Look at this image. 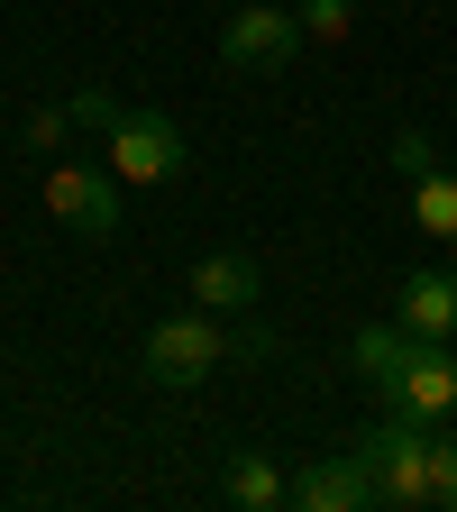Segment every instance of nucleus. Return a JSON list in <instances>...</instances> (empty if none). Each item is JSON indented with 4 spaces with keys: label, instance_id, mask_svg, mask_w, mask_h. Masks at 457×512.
I'll use <instances>...</instances> for the list:
<instances>
[{
    "label": "nucleus",
    "instance_id": "obj_1",
    "mask_svg": "<svg viewBox=\"0 0 457 512\" xmlns=\"http://www.w3.org/2000/svg\"><path fill=\"white\" fill-rule=\"evenodd\" d=\"M357 448V467H366V485H375V503L384 512H430L439 494H430V421H412V412H384L375 430H357L348 439Z\"/></svg>",
    "mask_w": 457,
    "mask_h": 512
},
{
    "label": "nucleus",
    "instance_id": "obj_2",
    "mask_svg": "<svg viewBox=\"0 0 457 512\" xmlns=\"http://www.w3.org/2000/svg\"><path fill=\"white\" fill-rule=\"evenodd\" d=\"M220 366H229V330H220V311H202V302H192V311H165L156 330H147V375L174 384V394H183V384H202V375H220Z\"/></svg>",
    "mask_w": 457,
    "mask_h": 512
},
{
    "label": "nucleus",
    "instance_id": "obj_3",
    "mask_svg": "<svg viewBox=\"0 0 457 512\" xmlns=\"http://www.w3.org/2000/svg\"><path fill=\"white\" fill-rule=\"evenodd\" d=\"M101 165H110L119 183H174L192 156H183V128H174L165 110H119V128L101 138Z\"/></svg>",
    "mask_w": 457,
    "mask_h": 512
},
{
    "label": "nucleus",
    "instance_id": "obj_4",
    "mask_svg": "<svg viewBox=\"0 0 457 512\" xmlns=\"http://www.w3.org/2000/svg\"><path fill=\"white\" fill-rule=\"evenodd\" d=\"M302 55V19L293 10H266V0H238L220 19V64L229 74H284Z\"/></svg>",
    "mask_w": 457,
    "mask_h": 512
},
{
    "label": "nucleus",
    "instance_id": "obj_5",
    "mask_svg": "<svg viewBox=\"0 0 457 512\" xmlns=\"http://www.w3.org/2000/svg\"><path fill=\"white\" fill-rule=\"evenodd\" d=\"M46 211H55V229H74V238H119V174L64 156L46 174Z\"/></svg>",
    "mask_w": 457,
    "mask_h": 512
},
{
    "label": "nucleus",
    "instance_id": "obj_6",
    "mask_svg": "<svg viewBox=\"0 0 457 512\" xmlns=\"http://www.w3.org/2000/svg\"><path fill=\"white\" fill-rule=\"evenodd\" d=\"M384 412H412V421H439L457 412V339H412V357L375 384Z\"/></svg>",
    "mask_w": 457,
    "mask_h": 512
},
{
    "label": "nucleus",
    "instance_id": "obj_7",
    "mask_svg": "<svg viewBox=\"0 0 457 512\" xmlns=\"http://www.w3.org/2000/svg\"><path fill=\"white\" fill-rule=\"evenodd\" d=\"M293 503H302V512H366V503H375V485H366V467H357V448H330V458H311V467L293 476Z\"/></svg>",
    "mask_w": 457,
    "mask_h": 512
},
{
    "label": "nucleus",
    "instance_id": "obj_8",
    "mask_svg": "<svg viewBox=\"0 0 457 512\" xmlns=\"http://www.w3.org/2000/svg\"><path fill=\"white\" fill-rule=\"evenodd\" d=\"M256 293H266V275H256V256H238V247H211L202 266H192V302L202 311H256Z\"/></svg>",
    "mask_w": 457,
    "mask_h": 512
},
{
    "label": "nucleus",
    "instance_id": "obj_9",
    "mask_svg": "<svg viewBox=\"0 0 457 512\" xmlns=\"http://www.w3.org/2000/svg\"><path fill=\"white\" fill-rule=\"evenodd\" d=\"M394 320H403L412 339H457V275H439V266L403 275V293H394Z\"/></svg>",
    "mask_w": 457,
    "mask_h": 512
},
{
    "label": "nucleus",
    "instance_id": "obj_10",
    "mask_svg": "<svg viewBox=\"0 0 457 512\" xmlns=\"http://www.w3.org/2000/svg\"><path fill=\"white\" fill-rule=\"evenodd\" d=\"M220 494H229L238 512H275V503H293V476L266 458V448H238L229 476H220Z\"/></svg>",
    "mask_w": 457,
    "mask_h": 512
},
{
    "label": "nucleus",
    "instance_id": "obj_11",
    "mask_svg": "<svg viewBox=\"0 0 457 512\" xmlns=\"http://www.w3.org/2000/svg\"><path fill=\"white\" fill-rule=\"evenodd\" d=\"M403 357H412V330H403V320H394V311H384V320H366V330L348 339V366H357L366 384H384V375H394Z\"/></svg>",
    "mask_w": 457,
    "mask_h": 512
},
{
    "label": "nucleus",
    "instance_id": "obj_12",
    "mask_svg": "<svg viewBox=\"0 0 457 512\" xmlns=\"http://www.w3.org/2000/svg\"><path fill=\"white\" fill-rule=\"evenodd\" d=\"M412 229L439 238V247H457V174H448V165H430V174L412 183Z\"/></svg>",
    "mask_w": 457,
    "mask_h": 512
},
{
    "label": "nucleus",
    "instance_id": "obj_13",
    "mask_svg": "<svg viewBox=\"0 0 457 512\" xmlns=\"http://www.w3.org/2000/svg\"><path fill=\"white\" fill-rule=\"evenodd\" d=\"M64 110H74V128H92V138H110V128H119V110H128V101H119V92H101V83H83L74 101H64Z\"/></svg>",
    "mask_w": 457,
    "mask_h": 512
},
{
    "label": "nucleus",
    "instance_id": "obj_14",
    "mask_svg": "<svg viewBox=\"0 0 457 512\" xmlns=\"http://www.w3.org/2000/svg\"><path fill=\"white\" fill-rule=\"evenodd\" d=\"M384 165H394V174H403V183H421V174H430V165H439V147H430V138H421V128H394V147H384Z\"/></svg>",
    "mask_w": 457,
    "mask_h": 512
},
{
    "label": "nucleus",
    "instance_id": "obj_15",
    "mask_svg": "<svg viewBox=\"0 0 457 512\" xmlns=\"http://www.w3.org/2000/svg\"><path fill=\"white\" fill-rule=\"evenodd\" d=\"M302 28H311L320 46H339V37L357 28V0H302Z\"/></svg>",
    "mask_w": 457,
    "mask_h": 512
},
{
    "label": "nucleus",
    "instance_id": "obj_16",
    "mask_svg": "<svg viewBox=\"0 0 457 512\" xmlns=\"http://www.w3.org/2000/svg\"><path fill=\"white\" fill-rule=\"evenodd\" d=\"M64 128H74V110H28V147L55 156V147H64Z\"/></svg>",
    "mask_w": 457,
    "mask_h": 512
},
{
    "label": "nucleus",
    "instance_id": "obj_17",
    "mask_svg": "<svg viewBox=\"0 0 457 512\" xmlns=\"http://www.w3.org/2000/svg\"><path fill=\"white\" fill-rule=\"evenodd\" d=\"M430 494L457 512V439H439V448H430Z\"/></svg>",
    "mask_w": 457,
    "mask_h": 512
}]
</instances>
